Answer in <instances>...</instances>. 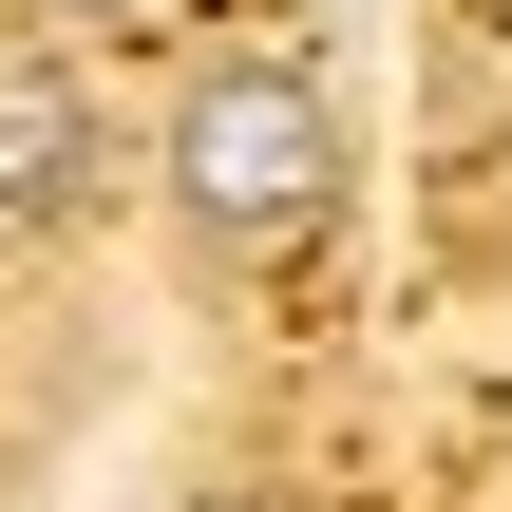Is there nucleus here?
<instances>
[{
	"label": "nucleus",
	"instance_id": "1",
	"mask_svg": "<svg viewBox=\"0 0 512 512\" xmlns=\"http://www.w3.org/2000/svg\"><path fill=\"white\" fill-rule=\"evenodd\" d=\"M323 209H342V114H323V76H304V57H209V76L171 95V228L228 247V266H266V247H304Z\"/></svg>",
	"mask_w": 512,
	"mask_h": 512
},
{
	"label": "nucleus",
	"instance_id": "2",
	"mask_svg": "<svg viewBox=\"0 0 512 512\" xmlns=\"http://www.w3.org/2000/svg\"><path fill=\"white\" fill-rule=\"evenodd\" d=\"M95 190V95L57 57H0V228H57Z\"/></svg>",
	"mask_w": 512,
	"mask_h": 512
},
{
	"label": "nucleus",
	"instance_id": "3",
	"mask_svg": "<svg viewBox=\"0 0 512 512\" xmlns=\"http://www.w3.org/2000/svg\"><path fill=\"white\" fill-rule=\"evenodd\" d=\"M57 19H133V0H57Z\"/></svg>",
	"mask_w": 512,
	"mask_h": 512
}]
</instances>
